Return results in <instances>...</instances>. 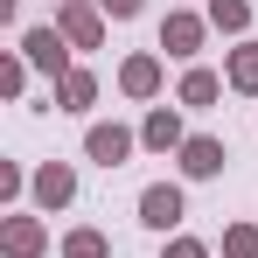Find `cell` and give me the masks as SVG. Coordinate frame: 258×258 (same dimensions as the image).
<instances>
[{
  "instance_id": "e0dca14e",
  "label": "cell",
  "mask_w": 258,
  "mask_h": 258,
  "mask_svg": "<svg viewBox=\"0 0 258 258\" xmlns=\"http://www.w3.org/2000/svg\"><path fill=\"white\" fill-rule=\"evenodd\" d=\"M0 91H7V98L28 91V56H7V63H0Z\"/></svg>"
},
{
  "instance_id": "7c38bea8",
  "label": "cell",
  "mask_w": 258,
  "mask_h": 258,
  "mask_svg": "<svg viewBox=\"0 0 258 258\" xmlns=\"http://www.w3.org/2000/svg\"><path fill=\"white\" fill-rule=\"evenodd\" d=\"M56 105H63V112H91V105H98V77H91V70H70V77L56 84Z\"/></svg>"
},
{
  "instance_id": "ac0fdd59",
  "label": "cell",
  "mask_w": 258,
  "mask_h": 258,
  "mask_svg": "<svg viewBox=\"0 0 258 258\" xmlns=\"http://www.w3.org/2000/svg\"><path fill=\"white\" fill-rule=\"evenodd\" d=\"M161 258H210V244H203V237H168Z\"/></svg>"
},
{
  "instance_id": "2e32d148",
  "label": "cell",
  "mask_w": 258,
  "mask_h": 258,
  "mask_svg": "<svg viewBox=\"0 0 258 258\" xmlns=\"http://www.w3.org/2000/svg\"><path fill=\"white\" fill-rule=\"evenodd\" d=\"M223 258H258V223H230L223 230Z\"/></svg>"
},
{
  "instance_id": "d6986e66",
  "label": "cell",
  "mask_w": 258,
  "mask_h": 258,
  "mask_svg": "<svg viewBox=\"0 0 258 258\" xmlns=\"http://www.w3.org/2000/svg\"><path fill=\"white\" fill-rule=\"evenodd\" d=\"M98 7H105V14H112V21H133V14H140V7H147V0H98Z\"/></svg>"
},
{
  "instance_id": "ba28073f",
  "label": "cell",
  "mask_w": 258,
  "mask_h": 258,
  "mask_svg": "<svg viewBox=\"0 0 258 258\" xmlns=\"http://www.w3.org/2000/svg\"><path fill=\"white\" fill-rule=\"evenodd\" d=\"M223 161H230V154H223V140H210V133H196V140L181 147V174H188V181H210V174H223Z\"/></svg>"
},
{
  "instance_id": "9a60e30c",
  "label": "cell",
  "mask_w": 258,
  "mask_h": 258,
  "mask_svg": "<svg viewBox=\"0 0 258 258\" xmlns=\"http://www.w3.org/2000/svg\"><path fill=\"white\" fill-rule=\"evenodd\" d=\"M63 258H112V237L105 230H70L63 237Z\"/></svg>"
},
{
  "instance_id": "7a4b0ae2",
  "label": "cell",
  "mask_w": 258,
  "mask_h": 258,
  "mask_svg": "<svg viewBox=\"0 0 258 258\" xmlns=\"http://www.w3.org/2000/svg\"><path fill=\"white\" fill-rule=\"evenodd\" d=\"M21 56H28V70H42V77H70V42H63V28H28L21 35Z\"/></svg>"
},
{
  "instance_id": "3957f363",
  "label": "cell",
  "mask_w": 258,
  "mask_h": 258,
  "mask_svg": "<svg viewBox=\"0 0 258 258\" xmlns=\"http://www.w3.org/2000/svg\"><path fill=\"white\" fill-rule=\"evenodd\" d=\"M181 216H188V203H181V188H174V181H154V188H140V223H147V230H161V237H168Z\"/></svg>"
},
{
  "instance_id": "6da1fadb",
  "label": "cell",
  "mask_w": 258,
  "mask_h": 258,
  "mask_svg": "<svg viewBox=\"0 0 258 258\" xmlns=\"http://www.w3.org/2000/svg\"><path fill=\"white\" fill-rule=\"evenodd\" d=\"M56 28H63L70 49H98L105 42V7H98V0H63V7H56Z\"/></svg>"
},
{
  "instance_id": "5b68a950",
  "label": "cell",
  "mask_w": 258,
  "mask_h": 258,
  "mask_svg": "<svg viewBox=\"0 0 258 258\" xmlns=\"http://www.w3.org/2000/svg\"><path fill=\"white\" fill-rule=\"evenodd\" d=\"M0 251H7V258H42L49 251L42 216H7V223H0Z\"/></svg>"
},
{
  "instance_id": "30bf717a",
  "label": "cell",
  "mask_w": 258,
  "mask_h": 258,
  "mask_svg": "<svg viewBox=\"0 0 258 258\" xmlns=\"http://www.w3.org/2000/svg\"><path fill=\"white\" fill-rule=\"evenodd\" d=\"M119 91L126 98H154L161 91V56H126L119 63Z\"/></svg>"
},
{
  "instance_id": "5bb4252c",
  "label": "cell",
  "mask_w": 258,
  "mask_h": 258,
  "mask_svg": "<svg viewBox=\"0 0 258 258\" xmlns=\"http://www.w3.org/2000/svg\"><path fill=\"white\" fill-rule=\"evenodd\" d=\"M210 28L244 35V28H251V0H210Z\"/></svg>"
},
{
  "instance_id": "52a82bcc",
  "label": "cell",
  "mask_w": 258,
  "mask_h": 258,
  "mask_svg": "<svg viewBox=\"0 0 258 258\" xmlns=\"http://www.w3.org/2000/svg\"><path fill=\"white\" fill-rule=\"evenodd\" d=\"M140 147H154V154H181V147H188V133H181V112L154 105V112H147V126H140Z\"/></svg>"
},
{
  "instance_id": "4fadbf2b",
  "label": "cell",
  "mask_w": 258,
  "mask_h": 258,
  "mask_svg": "<svg viewBox=\"0 0 258 258\" xmlns=\"http://www.w3.org/2000/svg\"><path fill=\"white\" fill-rule=\"evenodd\" d=\"M216 91H223V77H216V70H203V63H196V70H188V77H181V105H196V112H203V105H216Z\"/></svg>"
},
{
  "instance_id": "9c48e42d",
  "label": "cell",
  "mask_w": 258,
  "mask_h": 258,
  "mask_svg": "<svg viewBox=\"0 0 258 258\" xmlns=\"http://www.w3.org/2000/svg\"><path fill=\"white\" fill-rule=\"evenodd\" d=\"M28 188H35V203H42V210H63V203L77 196V174L63 168V161H49V168H35V181H28Z\"/></svg>"
},
{
  "instance_id": "277c9868",
  "label": "cell",
  "mask_w": 258,
  "mask_h": 258,
  "mask_svg": "<svg viewBox=\"0 0 258 258\" xmlns=\"http://www.w3.org/2000/svg\"><path fill=\"white\" fill-rule=\"evenodd\" d=\"M133 147H140V133H126L119 119H112V126H91V133H84V154L98 161V168H126V154H133Z\"/></svg>"
},
{
  "instance_id": "8fae6325",
  "label": "cell",
  "mask_w": 258,
  "mask_h": 258,
  "mask_svg": "<svg viewBox=\"0 0 258 258\" xmlns=\"http://www.w3.org/2000/svg\"><path fill=\"white\" fill-rule=\"evenodd\" d=\"M223 84H230V91H244V98H258V42H237V49H230Z\"/></svg>"
},
{
  "instance_id": "8992f818",
  "label": "cell",
  "mask_w": 258,
  "mask_h": 258,
  "mask_svg": "<svg viewBox=\"0 0 258 258\" xmlns=\"http://www.w3.org/2000/svg\"><path fill=\"white\" fill-rule=\"evenodd\" d=\"M203 35H210V21H203V14H181V7H174L168 21H161V49H168V56H181V63L203 49Z\"/></svg>"
}]
</instances>
